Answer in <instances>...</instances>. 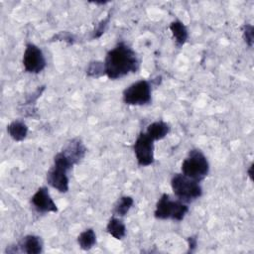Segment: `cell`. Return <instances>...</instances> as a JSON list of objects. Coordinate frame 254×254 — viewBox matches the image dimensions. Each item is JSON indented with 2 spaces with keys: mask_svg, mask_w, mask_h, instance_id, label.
Masks as SVG:
<instances>
[{
  "mask_svg": "<svg viewBox=\"0 0 254 254\" xmlns=\"http://www.w3.org/2000/svg\"><path fill=\"white\" fill-rule=\"evenodd\" d=\"M140 62L136 53L125 43H118L105 57V75L109 79L122 78L125 75L136 72Z\"/></svg>",
  "mask_w": 254,
  "mask_h": 254,
  "instance_id": "cell-1",
  "label": "cell"
},
{
  "mask_svg": "<svg viewBox=\"0 0 254 254\" xmlns=\"http://www.w3.org/2000/svg\"><path fill=\"white\" fill-rule=\"evenodd\" d=\"M72 167L73 165L62 151L57 153L54 157V164L47 173L48 184L60 192H66L68 190L67 172Z\"/></svg>",
  "mask_w": 254,
  "mask_h": 254,
  "instance_id": "cell-2",
  "label": "cell"
},
{
  "mask_svg": "<svg viewBox=\"0 0 254 254\" xmlns=\"http://www.w3.org/2000/svg\"><path fill=\"white\" fill-rule=\"evenodd\" d=\"M172 190L178 199L185 203L191 202L202 194L199 182L192 180L184 174H175L171 180Z\"/></svg>",
  "mask_w": 254,
  "mask_h": 254,
  "instance_id": "cell-3",
  "label": "cell"
},
{
  "mask_svg": "<svg viewBox=\"0 0 254 254\" xmlns=\"http://www.w3.org/2000/svg\"><path fill=\"white\" fill-rule=\"evenodd\" d=\"M181 170L182 174L185 176L200 182L207 176L209 172V164L200 150L192 149L183 161Z\"/></svg>",
  "mask_w": 254,
  "mask_h": 254,
  "instance_id": "cell-4",
  "label": "cell"
},
{
  "mask_svg": "<svg viewBox=\"0 0 254 254\" xmlns=\"http://www.w3.org/2000/svg\"><path fill=\"white\" fill-rule=\"evenodd\" d=\"M189 211L187 203L180 199L174 200L168 193H163L156 204L155 217L158 219H173L181 221Z\"/></svg>",
  "mask_w": 254,
  "mask_h": 254,
  "instance_id": "cell-5",
  "label": "cell"
},
{
  "mask_svg": "<svg viewBox=\"0 0 254 254\" xmlns=\"http://www.w3.org/2000/svg\"><path fill=\"white\" fill-rule=\"evenodd\" d=\"M152 88L148 80H138L123 91V101L128 105H146L151 101Z\"/></svg>",
  "mask_w": 254,
  "mask_h": 254,
  "instance_id": "cell-6",
  "label": "cell"
},
{
  "mask_svg": "<svg viewBox=\"0 0 254 254\" xmlns=\"http://www.w3.org/2000/svg\"><path fill=\"white\" fill-rule=\"evenodd\" d=\"M133 149L139 166L147 167L154 163V140L145 132L138 135Z\"/></svg>",
  "mask_w": 254,
  "mask_h": 254,
  "instance_id": "cell-7",
  "label": "cell"
},
{
  "mask_svg": "<svg viewBox=\"0 0 254 254\" xmlns=\"http://www.w3.org/2000/svg\"><path fill=\"white\" fill-rule=\"evenodd\" d=\"M23 65L25 70L31 73H39L46 67V59L38 46L32 43L26 45L23 55Z\"/></svg>",
  "mask_w": 254,
  "mask_h": 254,
  "instance_id": "cell-8",
  "label": "cell"
},
{
  "mask_svg": "<svg viewBox=\"0 0 254 254\" xmlns=\"http://www.w3.org/2000/svg\"><path fill=\"white\" fill-rule=\"evenodd\" d=\"M31 202L34 208L41 213L47 212H57L58 207L54 202L48 189L46 187H42L38 189V190L34 193L31 198Z\"/></svg>",
  "mask_w": 254,
  "mask_h": 254,
  "instance_id": "cell-9",
  "label": "cell"
},
{
  "mask_svg": "<svg viewBox=\"0 0 254 254\" xmlns=\"http://www.w3.org/2000/svg\"><path fill=\"white\" fill-rule=\"evenodd\" d=\"M62 152L68 159V161L74 166L84 158L86 153V147L82 143L81 139L73 138L65 144Z\"/></svg>",
  "mask_w": 254,
  "mask_h": 254,
  "instance_id": "cell-10",
  "label": "cell"
},
{
  "mask_svg": "<svg viewBox=\"0 0 254 254\" xmlns=\"http://www.w3.org/2000/svg\"><path fill=\"white\" fill-rule=\"evenodd\" d=\"M18 251L28 254H39L43 251V241L37 235H27L18 243L15 252Z\"/></svg>",
  "mask_w": 254,
  "mask_h": 254,
  "instance_id": "cell-11",
  "label": "cell"
},
{
  "mask_svg": "<svg viewBox=\"0 0 254 254\" xmlns=\"http://www.w3.org/2000/svg\"><path fill=\"white\" fill-rule=\"evenodd\" d=\"M170 30L175 39L176 46L178 48L183 47L189 38V33L187 27L180 20H175L170 24Z\"/></svg>",
  "mask_w": 254,
  "mask_h": 254,
  "instance_id": "cell-12",
  "label": "cell"
},
{
  "mask_svg": "<svg viewBox=\"0 0 254 254\" xmlns=\"http://www.w3.org/2000/svg\"><path fill=\"white\" fill-rule=\"evenodd\" d=\"M170 132V125L164 121H156L151 123L146 130V134L154 141L164 139Z\"/></svg>",
  "mask_w": 254,
  "mask_h": 254,
  "instance_id": "cell-13",
  "label": "cell"
},
{
  "mask_svg": "<svg viewBox=\"0 0 254 254\" xmlns=\"http://www.w3.org/2000/svg\"><path fill=\"white\" fill-rule=\"evenodd\" d=\"M7 131L13 140L21 142L28 134V127L22 120H14L8 125Z\"/></svg>",
  "mask_w": 254,
  "mask_h": 254,
  "instance_id": "cell-14",
  "label": "cell"
},
{
  "mask_svg": "<svg viewBox=\"0 0 254 254\" xmlns=\"http://www.w3.org/2000/svg\"><path fill=\"white\" fill-rule=\"evenodd\" d=\"M107 232L116 239H122L126 234V226L124 222L118 217L113 216L107 223Z\"/></svg>",
  "mask_w": 254,
  "mask_h": 254,
  "instance_id": "cell-15",
  "label": "cell"
},
{
  "mask_svg": "<svg viewBox=\"0 0 254 254\" xmlns=\"http://www.w3.org/2000/svg\"><path fill=\"white\" fill-rule=\"evenodd\" d=\"M77 243L82 250L91 249L96 243V235L92 228L82 231L77 237Z\"/></svg>",
  "mask_w": 254,
  "mask_h": 254,
  "instance_id": "cell-16",
  "label": "cell"
},
{
  "mask_svg": "<svg viewBox=\"0 0 254 254\" xmlns=\"http://www.w3.org/2000/svg\"><path fill=\"white\" fill-rule=\"evenodd\" d=\"M134 203V199L129 195H123L121 196L116 203L114 204L113 208V215L115 216H124L127 214V212L130 210Z\"/></svg>",
  "mask_w": 254,
  "mask_h": 254,
  "instance_id": "cell-17",
  "label": "cell"
},
{
  "mask_svg": "<svg viewBox=\"0 0 254 254\" xmlns=\"http://www.w3.org/2000/svg\"><path fill=\"white\" fill-rule=\"evenodd\" d=\"M86 74L90 77H100L101 75L105 74L104 63L101 62H91L86 68Z\"/></svg>",
  "mask_w": 254,
  "mask_h": 254,
  "instance_id": "cell-18",
  "label": "cell"
},
{
  "mask_svg": "<svg viewBox=\"0 0 254 254\" xmlns=\"http://www.w3.org/2000/svg\"><path fill=\"white\" fill-rule=\"evenodd\" d=\"M242 31H243V38L245 43L248 45V47H252L253 46V39H254V29L253 26L250 24H245L242 27Z\"/></svg>",
  "mask_w": 254,
  "mask_h": 254,
  "instance_id": "cell-19",
  "label": "cell"
},
{
  "mask_svg": "<svg viewBox=\"0 0 254 254\" xmlns=\"http://www.w3.org/2000/svg\"><path fill=\"white\" fill-rule=\"evenodd\" d=\"M109 19H110V16H108L107 18L103 19L102 21L99 22V24L97 25V27L94 29L93 31V34H92V39H97L99 37H101V35L105 32L107 26H108V23H109Z\"/></svg>",
  "mask_w": 254,
  "mask_h": 254,
  "instance_id": "cell-20",
  "label": "cell"
},
{
  "mask_svg": "<svg viewBox=\"0 0 254 254\" xmlns=\"http://www.w3.org/2000/svg\"><path fill=\"white\" fill-rule=\"evenodd\" d=\"M189 242V252H193L197 246V239L195 236H190L188 238Z\"/></svg>",
  "mask_w": 254,
  "mask_h": 254,
  "instance_id": "cell-21",
  "label": "cell"
},
{
  "mask_svg": "<svg viewBox=\"0 0 254 254\" xmlns=\"http://www.w3.org/2000/svg\"><path fill=\"white\" fill-rule=\"evenodd\" d=\"M57 38H60V40H64V41H68L69 43L73 42V37L72 35L66 33V32H61L59 36H57Z\"/></svg>",
  "mask_w": 254,
  "mask_h": 254,
  "instance_id": "cell-22",
  "label": "cell"
},
{
  "mask_svg": "<svg viewBox=\"0 0 254 254\" xmlns=\"http://www.w3.org/2000/svg\"><path fill=\"white\" fill-rule=\"evenodd\" d=\"M252 170H253V164H251L250 167H249V169L247 170V174H248V176H249V178H250L251 180H253V177H252Z\"/></svg>",
  "mask_w": 254,
  "mask_h": 254,
  "instance_id": "cell-23",
  "label": "cell"
}]
</instances>
